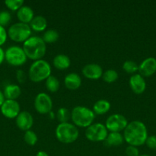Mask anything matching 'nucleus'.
Returning <instances> with one entry per match:
<instances>
[{
	"instance_id": "obj_1",
	"label": "nucleus",
	"mask_w": 156,
	"mask_h": 156,
	"mask_svg": "<svg viewBox=\"0 0 156 156\" xmlns=\"http://www.w3.org/2000/svg\"><path fill=\"white\" fill-rule=\"evenodd\" d=\"M124 141L129 146H140L145 143L148 138V130L145 123L140 120L129 122L124 129Z\"/></svg>"
},
{
	"instance_id": "obj_2",
	"label": "nucleus",
	"mask_w": 156,
	"mask_h": 156,
	"mask_svg": "<svg viewBox=\"0 0 156 156\" xmlns=\"http://www.w3.org/2000/svg\"><path fill=\"white\" fill-rule=\"evenodd\" d=\"M22 48L27 58L35 61L42 59L47 51V45L39 36L30 37L23 43Z\"/></svg>"
},
{
	"instance_id": "obj_3",
	"label": "nucleus",
	"mask_w": 156,
	"mask_h": 156,
	"mask_svg": "<svg viewBox=\"0 0 156 156\" xmlns=\"http://www.w3.org/2000/svg\"><path fill=\"white\" fill-rule=\"evenodd\" d=\"M70 114V118L73 124L77 127L83 128H87L93 124L96 115L93 110L84 106L74 107Z\"/></svg>"
},
{
	"instance_id": "obj_4",
	"label": "nucleus",
	"mask_w": 156,
	"mask_h": 156,
	"mask_svg": "<svg viewBox=\"0 0 156 156\" xmlns=\"http://www.w3.org/2000/svg\"><path fill=\"white\" fill-rule=\"evenodd\" d=\"M79 133L77 126L69 122L59 123L55 129L56 138L58 141L65 144L74 143L79 137Z\"/></svg>"
},
{
	"instance_id": "obj_5",
	"label": "nucleus",
	"mask_w": 156,
	"mask_h": 156,
	"mask_svg": "<svg viewBox=\"0 0 156 156\" xmlns=\"http://www.w3.org/2000/svg\"><path fill=\"white\" fill-rule=\"evenodd\" d=\"M50 65L44 59H38L34 61L28 69V76L31 81L34 82H40L46 80L51 76Z\"/></svg>"
},
{
	"instance_id": "obj_6",
	"label": "nucleus",
	"mask_w": 156,
	"mask_h": 156,
	"mask_svg": "<svg viewBox=\"0 0 156 156\" xmlns=\"http://www.w3.org/2000/svg\"><path fill=\"white\" fill-rule=\"evenodd\" d=\"M7 33L8 37L12 41L18 43H24L31 37L32 28L28 24L17 22L9 27Z\"/></svg>"
},
{
	"instance_id": "obj_7",
	"label": "nucleus",
	"mask_w": 156,
	"mask_h": 156,
	"mask_svg": "<svg viewBox=\"0 0 156 156\" xmlns=\"http://www.w3.org/2000/svg\"><path fill=\"white\" fill-rule=\"evenodd\" d=\"M27 56L23 48L18 46H11L5 51V59L13 66H20L27 61Z\"/></svg>"
},
{
	"instance_id": "obj_8",
	"label": "nucleus",
	"mask_w": 156,
	"mask_h": 156,
	"mask_svg": "<svg viewBox=\"0 0 156 156\" xmlns=\"http://www.w3.org/2000/svg\"><path fill=\"white\" fill-rule=\"evenodd\" d=\"M108 132L105 125L101 123H95L86 128L85 136L90 142L99 143L105 141Z\"/></svg>"
},
{
	"instance_id": "obj_9",
	"label": "nucleus",
	"mask_w": 156,
	"mask_h": 156,
	"mask_svg": "<svg viewBox=\"0 0 156 156\" xmlns=\"http://www.w3.org/2000/svg\"><path fill=\"white\" fill-rule=\"evenodd\" d=\"M128 123V122L125 116L120 114H114L106 119L105 126L110 132L120 133L125 129Z\"/></svg>"
},
{
	"instance_id": "obj_10",
	"label": "nucleus",
	"mask_w": 156,
	"mask_h": 156,
	"mask_svg": "<svg viewBox=\"0 0 156 156\" xmlns=\"http://www.w3.org/2000/svg\"><path fill=\"white\" fill-rule=\"evenodd\" d=\"M34 106L37 112L39 114H50L53 108V101L49 94L47 93L41 92L35 97Z\"/></svg>"
},
{
	"instance_id": "obj_11",
	"label": "nucleus",
	"mask_w": 156,
	"mask_h": 156,
	"mask_svg": "<svg viewBox=\"0 0 156 156\" xmlns=\"http://www.w3.org/2000/svg\"><path fill=\"white\" fill-rule=\"evenodd\" d=\"M2 114L8 119H15L19 114L20 105L16 100H7L6 99L4 103L0 108Z\"/></svg>"
},
{
	"instance_id": "obj_12",
	"label": "nucleus",
	"mask_w": 156,
	"mask_h": 156,
	"mask_svg": "<svg viewBox=\"0 0 156 156\" xmlns=\"http://www.w3.org/2000/svg\"><path fill=\"white\" fill-rule=\"evenodd\" d=\"M15 123L19 129L27 131L31 129L34 123V118L28 111H21L15 118Z\"/></svg>"
},
{
	"instance_id": "obj_13",
	"label": "nucleus",
	"mask_w": 156,
	"mask_h": 156,
	"mask_svg": "<svg viewBox=\"0 0 156 156\" xmlns=\"http://www.w3.org/2000/svg\"><path fill=\"white\" fill-rule=\"evenodd\" d=\"M156 72V59L148 57L139 65V73L143 77H149Z\"/></svg>"
},
{
	"instance_id": "obj_14",
	"label": "nucleus",
	"mask_w": 156,
	"mask_h": 156,
	"mask_svg": "<svg viewBox=\"0 0 156 156\" xmlns=\"http://www.w3.org/2000/svg\"><path fill=\"white\" fill-rule=\"evenodd\" d=\"M82 73L87 79L96 80L102 77L103 72L102 68L99 64L89 63L83 67Z\"/></svg>"
},
{
	"instance_id": "obj_15",
	"label": "nucleus",
	"mask_w": 156,
	"mask_h": 156,
	"mask_svg": "<svg viewBox=\"0 0 156 156\" xmlns=\"http://www.w3.org/2000/svg\"><path fill=\"white\" fill-rule=\"evenodd\" d=\"M129 85L132 91L136 94H142L146 89V82L145 79L139 73H136L130 77Z\"/></svg>"
},
{
	"instance_id": "obj_16",
	"label": "nucleus",
	"mask_w": 156,
	"mask_h": 156,
	"mask_svg": "<svg viewBox=\"0 0 156 156\" xmlns=\"http://www.w3.org/2000/svg\"><path fill=\"white\" fill-rule=\"evenodd\" d=\"M17 18L19 22L24 24H30L35 17L33 9L28 5H23L17 11Z\"/></svg>"
},
{
	"instance_id": "obj_17",
	"label": "nucleus",
	"mask_w": 156,
	"mask_h": 156,
	"mask_svg": "<svg viewBox=\"0 0 156 156\" xmlns=\"http://www.w3.org/2000/svg\"><path fill=\"white\" fill-rule=\"evenodd\" d=\"M82 80L77 73H68L64 78V85L67 88L70 90H76L80 87Z\"/></svg>"
},
{
	"instance_id": "obj_18",
	"label": "nucleus",
	"mask_w": 156,
	"mask_h": 156,
	"mask_svg": "<svg viewBox=\"0 0 156 156\" xmlns=\"http://www.w3.org/2000/svg\"><path fill=\"white\" fill-rule=\"evenodd\" d=\"M21 94V89L15 84H9L4 88L3 94L7 100H16Z\"/></svg>"
},
{
	"instance_id": "obj_19",
	"label": "nucleus",
	"mask_w": 156,
	"mask_h": 156,
	"mask_svg": "<svg viewBox=\"0 0 156 156\" xmlns=\"http://www.w3.org/2000/svg\"><path fill=\"white\" fill-rule=\"evenodd\" d=\"M71 64V61L68 56L65 54H58L54 57L53 65L56 69L60 70L67 69L70 67Z\"/></svg>"
},
{
	"instance_id": "obj_20",
	"label": "nucleus",
	"mask_w": 156,
	"mask_h": 156,
	"mask_svg": "<svg viewBox=\"0 0 156 156\" xmlns=\"http://www.w3.org/2000/svg\"><path fill=\"white\" fill-rule=\"evenodd\" d=\"M29 25H30L32 30H35L37 32L44 31L47 27V21L44 16L37 15V16L34 17Z\"/></svg>"
},
{
	"instance_id": "obj_21",
	"label": "nucleus",
	"mask_w": 156,
	"mask_h": 156,
	"mask_svg": "<svg viewBox=\"0 0 156 156\" xmlns=\"http://www.w3.org/2000/svg\"><path fill=\"white\" fill-rule=\"evenodd\" d=\"M111 108V104L110 101L105 99H100L95 102L93 106V111L95 114L102 115L108 112Z\"/></svg>"
},
{
	"instance_id": "obj_22",
	"label": "nucleus",
	"mask_w": 156,
	"mask_h": 156,
	"mask_svg": "<svg viewBox=\"0 0 156 156\" xmlns=\"http://www.w3.org/2000/svg\"><path fill=\"white\" fill-rule=\"evenodd\" d=\"M124 142V137L120 133L110 132L105 140L106 145L108 146H119Z\"/></svg>"
},
{
	"instance_id": "obj_23",
	"label": "nucleus",
	"mask_w": 156,
	"mask_h": 156,
	"mask_svg": "<svg viewBox=\"0 0 156 156\" xmlns=\"http://www.w3.org/2000/svg\"><path fill=\"white\" fill-rule=\"evenodd\" d=\"M45 86L50 92H57L60 88V82L56 76H50L45 80Z\"/></svg>"
},
{
	"instance_id": "obj_24",
	"label": "nucleus",
	"mask_w": 156,
	"mask_h": 156,
	"mask_svg": "<svg viewBox=\"0 0 156 156\" xmlns=\"http://www.w3.org/2000/svg\"><path fill=\"white\" fill-rule=\"evenodd\" d=\"M42 39L46 44H52V43L56 42L59 39V33L56 30L49 29V30L44 31L42 36Z\"/></svg>"
},
{
	"instance_id": "obj_25",
	"label": "nucleus",
	"mask_w": 156,
	"mask_h": 156,
	"mask_svg": "<svg viewBox=\"0 0 156 156\" xmlns=\"http://www.w3.org/2000/svg\"><path fill=\"white\" fill-rule=\"evenodd\" d=\"M70 115H71V114H70V112L67 108H60L58 110L56 117L58 121L60 122V123H63L68 122V120L70 118Z\"/></svg>"
},
{
	"instance_id": "obj_26",
	"label": "nucleus",
	"mask_w": 156,
	"mask_h": 156,
	"mask_svg": "<svg viewBox=\"0 0 156 156\" xmlns=\"http://www.w3.org/2000/svg\"><path fill=\"white\" fill-rule=\"evenodd\" d=\"M122 69L128 74H136L139 72V65L132 60H126L122 64Z\"/></svg>"
},
{
	"instance_id": "obj_27",
	"label": "nucleus",
	"mask_w": 156,
	"mask_h": 156,
	"mask_svg": "<svg viewBox=\"0 0 156 156\" xmlns=\"http://www.w3.org/2000/svg\"><path fill=\"white\" fill-rule=\"evenodd\" d=\"M102 78L104 82H107V83H113L117 80L119 78V75L116 70L108 69L104 72Z\"/></svg>"
},
{
	"instance_id": "obj_28",
	"label": "nucleus",
	"mask_w": 156,
	"mask_h": 156,
	"mask_svg": "<svg viewBox=\"0 0 156 156\" xmlns=\"http://www.w3.org/2000/svg\"><path fill=\"white\" fill-rule=\"evenodd\" d=\"M24 140L28 146H33L38 143V136L33 130H27L24 132Z\"/></svg>"
},
{
	"instance_id": "obj_29",
	"label": "nucleus",
	"mask_w": 156,
	"mask_h": 156,
	"mask_svg": "<svg viewBox=\"0 0 156 156\" xmlns=\"http://www.w3.org/2000/svg\"><path fill=\"white\" fill-rule=\"evenodd\" d=\"M6 7L11 11H18L21 6L24 5L23 0H6L5 1Z\"/></svg>"
},
{
	"instance_id": "obj_30",
	"label": "nucleus",
	"mask_w": 156,
	"mask_h": 156,
	"mask_svg": "<svg viewBox=\"0 0 156 156\" xmlns=\"http://www.w3.org/2000/svg\"><path fill=\"white\" fill-rule=\"evenodd\" d=\"M11 18H12V16L9 12L8 11L0 12V25L2 27L8 25L11 21Z\"/></svg>"
},
{
	"instance_id": "obj_31",
	"label": "nucleus",
	"mask_w": 156,
	"mask_h": 156,
	"mask_svg": "<svg viewBox=\"0 0 156 156\" xmlns=\"http://www.w3.org/2000/svg\"><path fill=\"white\" fill-rule=\"evenodd\" d=\"M125 154L127 156H139V151L136 146L128 145L125 148Z\"/></svg>"
},
{
	"instance_id": "obj_32",
	"label": "nucleus",
	"mask_w": 156,
	"mask_h": 156,
	"mask_svg": "<svg viewBox=\"0 0 156 156\" xmlns=\"http://www.w3.org/2000/svg\"><path fill=\"white\" fill-rule=\"evenodd\" d=\"M145 144H146L147 147L151 149H156V136L152 135L148 136Z\"/></svg>"
},
{
	"instance_id": "obj_33",
	"label": "nucleus",
	"mask_w": 156,
	"mask_h": 156,
	"mask_svg": "<svg viewBox=\"0 0 156 156\" xmlns=\"http://www.w3.org/2000/svg\"><path fill=\"white\" fill-rule=\"evenodd\" d=\"M8 33L5 27L0 25V47L2 46L7 41Z\"/></svg>"
},
{
	"instance_id": "obj_34",
	"label": "nucleus",
	"mask_w": 156,
	"mask_h": 156,
	"mask_svg": "<svg viewBox=\"0 0 156 156\" xmlns=\"http://www.w3.org/2000/svg\"><path fill=\"white\" fill-rule=\"evenodd\" d=\"M16 79L19 83H24L27 79V76L24 70L18 69L16 71Z\"/></svg>"
},
{
	"instance_id": "obj_35",
	"label": "nucleus",
	"mask_w": 156,
	"mask_h": 156,
	"mask_svg": "<svg viewBox=\"0 0 156 156\" xmlns=\"http://www.w3.org/2000/svg\"><path fill=\"white\" fill-rule=\"evenodd\" d=\"M5 60V51L3 49L0 47V65Z\"/></svg>"
},
{
	"instance_id": "obj_36",
	"label": "nucleus",
	"mask_w": 156,
	"mask_h": 156,
	"mask_svg": "<svg viewBox=\"0 0 156 156\" xmlns=\"http://www.w3.org/2000/svg\"><path fill=\"white\" fill-rule=\"evenodd\" d=\"M5 100H6V98H5V96L4 94H3V91H2L1 90H0V108L2 107V104L4 103Z\"/></svg>"
},
{
	"instance_id": "obj_37",
	"label": "nucleus",
	"mask_w": 156,
	"mask_h": 156,
	"mask_svg": "<svg viewBox=\"0 0 156 156\" xmlns=\"http://www.w3.org/2000/svg\"><path fill=\"white\" fill-rule=\"evenodd\" d=\"M35 156H49V155L48 154H47L46 152H44V151H39V152H37L36 155Z\"/></svg>"
},
{
	"instance_id": "obj_38",
	"label": "nucleus",
	"mask_w": 156,
	"mask_h": 156,
	"mask_svg": "<svg viewBox=\"0 0 156 156\" xmlns=\"http://www.w3.org/2000/svg\"><path fill=\"white\" fill-rule=\"evenodd\" d=\"M139 156H150V155H145V154H143V155H139Z\"/></svg>"
}]
</instances>
